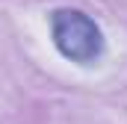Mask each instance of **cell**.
<instances>
[{"mask_svg": "<svg viewBox=\"0 0 127 124\" xmlns=\"http://www.w3.org/2000/svg\"><path fill=\"white\" fill-rule=\"evenodd\" d=\"M50 35L65 59L89 65L103 53V35L95 21L80 9H56L50 15Z\"/></svg>", "mask_w": 127, "mask_h": 124, "instance_id": "cell-1", "label": "cell"}]
</instances>
